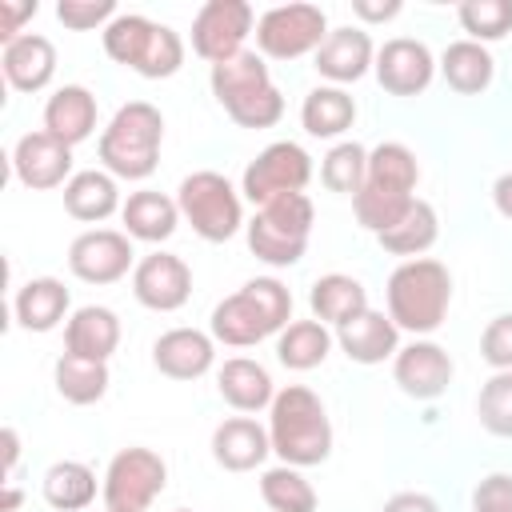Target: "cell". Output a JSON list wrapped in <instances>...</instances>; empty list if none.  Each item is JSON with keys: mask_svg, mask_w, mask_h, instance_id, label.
Instances as JSON below:
<instances>
[{"mask_svg": "<svg viewBox=\"0 0 512 512\" xmlns=\"http://www.w3.org/2000/svg\"><path fill=\"white\" fill-rule=\"evenodd\" d=\"M176 512H192V508H176Z\"/></svg>", "mask_w": 512, "mask_h": 512, "instance_id": "obj_50", "label": "cell"}, {"mask_svg": "<svg viewBox=\"0 0 512 512\" xmlns=\"http://www.w3.org/2000/svg\"><path fill=\"white\" fill-rule=\"evenodd\" d=\"M216 104L240 124V128H272L284 116V96L268 76L264 56L240 52L224 64H212L208 72Z\"/></svg>", "mask_w": 512, "mask_h": 512, "instance_id": "obj_5", "label": "cell"}, {"mask_svg": "<svg viewBox=\"0 0 512 512\" xmlns=\"http://www.w3.org/2000/svg\"><path fill=\"white\" fill-rule=\"evenodd\" d=\"M480 356L496 372H512V312L488 320V328L480 332Z\"/></svg>", "mask_w": 512, "mask_h": 512, "instance_id": "obj_42", "label": "cell"}, {"mask_svg": "<svg viewBox=\"0 0 512 512\" xmlns=\"http://www.w3.org/2000/svg\"><path fill=\"white\" fill-rule=\"evenodd\" d=\"M328 40V16L316 4H276L256 20V48L272 60H296Z\"/></svg>", "mask_w": 512, "mask_h": 512, "instance_id": "obj_11", "label": "cell"}, {"mask_svg": "<svg viewBox=\"0 0 512 512\" xmlns=\"http://www.w3.org/2000/svg\"><path fill=\"white\" fill-rule=\"evenodd\" d=\"M68 288L64 280L56 276H32L16 288V300H12V312H16V324L24 332H52L64 316H68Z\"/></svg>", "mask_w": 512, "mask_h": 512, "instance_id": "obj_26", "label": "cell"}, {"mask_svg": "<svg viewBox=\"0 0 512 512\" xmlns=\"http://www.w3.org/2000/svg\"><path fill=\"white\" fill-rule=\"evenodd\" d=\"M268 452H272L268 428L256 424L252 416H228L212 432V460L224 472H252L268 460Z\"/></svg>", "mask_w": 512, "mask_h": 512, "instance_id": "obj_20", "label": "cell"}, {"mask_svg": "<svg viewBox=\"0 0 512 512\" xmlns=\"http://www.w3.org/2000/svg\"><path fill=\"white\" fill-rule=\"evenodd\" d=\"M372 72H376V80H380L384 92H392V96H416V92H424L432 84L436 60H432L428 44H420L412 36H396V40H388L376 52Z\"/></svg>", "mask_w": 512, "mask_h": 512, "instance_id": "obj_18", "label": "cell"}, {"mask_svg": "<svg viewBox=\"0 0 512 512\" xmlns=\"http://www.w3.org/2000/svg\"><path fill=\"white\" fill-rule=\"evenodd\" d=\"M416 184H420V164L416 152L400 140H384L368 152V176L364 188L352 196V212L356 224L372 236L388 232L416 200Z\"/></svg>", "mask_w": 512, "mask_h": 512, "instance_id": "obj_1", "label": "cell"}, {"mask_svg": "<svg viewBox=\"0 0 512 512\" xmlns=\"http://www.w3.org/2000/svg\"><path fill=\"white\" fill-rule=\"evenodd\" d=\"M36 12H40V4H36V0H20V4H16V0H4V4H0V40H4V44L20 40V36H24V32H20V24H24V20H32Z\"/></svg>", "mask_w": 512, "mask_h": 512, "instance_id": "obj_44", "label": "cell"}, {"mask_svg": "<svg viewBox=\"0 0 512 512\" xmlns=\"http://www.w3.org/2000/svg\"><path fill=\"white\" fill-rule=\"evenodd\" d=\"M116 344H120V316L104 304H84L64 324V352H72V356L108 364Z\"/></svg>", "mask_w": 512, "mask_h": 512, "instance_id": "obj_23", "label": "cell"}, {"mask_svg": "<svg viewBox=\"0 0 512 512\" xmlns=\"http://www.w3.org/2000/svg\"><path fill=\"white\" fill-rule=\"evenodd\" d=\"M216 392L236 412H260V408H272V400H276V388H272L268 368L256 364V360H248V356H232V360L220 364Z\"/></svg>", "mask_w": 512, "mask_h": 512, "instance_id": "obj_27", "label": "cell"}, {"mask_svg": "<svg viewBox=\"0 0 512 512\" xmlns=\"http://www.w3.org/2000/svg\"><path fill=\"white\" fill-rule=\"evenodd\" d=\"M288 324L292 292L276 276H256L212 308V340L228 348H252L268 336H280Z\"/></svg>", "mask_w": 512, "mask_h": 512, "instance_id": "obj_2", "label": "cell"}, {"mask_svg": "<svg viewBox=\"0 0 512 512\" xmlns=\"http://www.w3.org/2000/svg\"><path fill=\"white\" fill-rule=\"evenodd\" d=\"M332 352V332L320 320H292L280 336H276V360L292 372H312L328 360Z\"/></svg>", "mask_w": 512, "mask_h": 512, "instance_id": "obj_34", "label": "cell"}, {"mask_svg": "<svg viewBox=\"0 0 512 512\" xmlns=\"http://www.w3.org/2000/svg\"><path fill=\"white\" fill-rule=\"evenodd\" d=\"M68 268L84 284H116L136 268L132 236L116 228H88L68 244Z\"/></svg>", "mask_w": 512, "mask_h": 512, "instance_id": "obj_14", "label": "cell"}, {"mask_svg": "<svg viewBox=\"0 0 512 512\" xmlns=\"http://www.w3.org/2000/svg\"><path fill=\"white\" fill-rule=\"evenodd\" d=\"M400 0H388V4H368V0H356L352 4V12L360 16V20H368V24H384V20H392V16H400Z\"/></svg>", "mask_w": 512, "mask_h": 512, "instance_id": "obj_46", "label": "cell"}, {"mask_svg": "<svg viewBox=\"0 0 512 512\" xmlns=\"http://www.w3.org/2000/svg\"><path fill=\"white\" fill-rule=\"evenodd\" d=\"M116 0H60L56 4V20L72 32H88V28H108L116 20Z\"/></svg>", "mask_w": 512, "mask_h": 512, "instance_id": "obj_41", "label": "cell"}, {"mask_svg": "<svg viewBox=\"0 0 512 512\" xmlns=\"http://www.w3.org/2000/svg\"><path fill=\"white\" fill-rule=\"evenodd\" d=\"M168 484V464L152 448H120L108 460L100 496L108 512H144Z\"/></svg>", "mask_w": 512, "mask_h": 512, "instance_id": "obj_10", "label": "cell"}, {"mask_svg": "<svg viewBox=\"0 0 512 512\" xmlns=\"http://www.w3.org/2000/svg\"><path fill=\"white\" fill-rule=\"evenodd\" d=\"M268 440H272V452L292 468L324 464L332 452V424H328L324 400L304 384L280 388L268 408Z\"/></svg>", "mask_w": 512, "mask_h": 512, "instance_id": "obj_3", "label": "cell"}, {"mask_svg": "<svg viewBox=\"0 0 512 512\" xmlns=\"http://www.w3.org/2000/svg\"><path fill=\"white\" fill-rule=\"evenodd\" d=\"M436 236H440V220H436V208L428 204V200H412V208L388 228V232H380L376 236V244L384 248V252H392V256H404V260H416V256H424L432 244H436Z\"/></svg>", "mask_w": 512, "mask_h": 512, "instance_id": "obj_33", "label": "cell"}, {"mask_svg": "<svg viewBox=\"0 0 512 512\" xmlns=\"http://www.w3.org/2000/svg\"><path fill=\"white\" fill-rule=\"evenodd\" d=\"M160 140H164L160 108L148 100H128L100 132V164L120 180H148L160 160Z\"/></svg>", "mask_w": 512, "mask_h": 512, "instance_id": "obj_6", "label": "cell"}, {"mask_svg": "<svg viewBox=\"0 0 512 512\" xmlns=\"http://www.w3.org/2000/svg\"><path fill=\"white\" fill-rule=\"evenodd\" d=\"M312 180V156L296 144V140H276L268 144L240 176V192L252 204H272L280 196H296L304 192Z\"/></svg>", "mask_w": 512, "mask_h": 512, "instance_id": "obj_12", "label": "cell"}, {"mask_svg": "<svg viewBox=\"0 0 512 512\" xmlns=\"http://www.w3.org/2000/svg\"><path fill=\"white\" fill-rule=\"evenodd\" d=\"M116 208H124L120 188H116V176L104 168H84L64 184V212L80 224H100Z\"/></svg>", "mask_w": 512, "mask_h": 512, "instance_id": "obj_28", "label": "cell"}, {"mask_svg": "<svg viewBox=\"0 0 512 512\" xmlns=\"http://www.w3.org/2000/svg\"><path fill=\"white\" fill-rule=\"evenodd\" d=\"M152 364L168 380H200L216 364V340L200 328H168L152 344Z\"/></svg>", "mask_w": 512, "mask_h": 512, "instance_id": "obj_19", "label": "cell"}, {"mask_svg": "<svg viewBox=\"0 0 512 512\" xmlns=\"http://www.w3.org/2000/svg\"><path fill=\"white\" fill-rule=\"evenodd\" d=\"M352 120H356V100H352L344 88H336V84L312 88V92L304 96V104H300V124H304V132L316 136V140L344 136V132L352 128Z\"/></svg>", "mask_w": 512, "mask_h": 512, "instance_id": "obj_32", "label": "cell"}, {"mask_svg": "<svg viewBox=\"0 0 512 512\" xmlns=\"http://www.w3.org/2000/svg\"><path fill=\"white\" fill-rule=\"evenodd\" d=\"M376 64V48H372V36L364 28H332L328 40L316 48V72L324 80H332L336 88L340 84H352L360 80L368 68Z\"/></svg>", "mask_w": 512, "mask_h": 512, "instance_id": "obj_21", "label": "cell"}, {"mask_svg": "<svg viewBox=\"0 0 512 512\" xmlns=\"http://www.w3.org/2000/svg\"><path fill=\"white\" fill-rule=\"evenodd\" d=\"M120 220H124V232L132 240H144V244H160L176 232L180 224V204L164 192H152V188H140L124 200L120 208Z\"/></svg>", "mask_w": 512, "mask_h": 512, "instance_id": "obj_29", "label": "cell"}, {"mask_svg": "<svg viewBox=\"0 0 512 512\" xmlns=\"http://www.w3.org/2000/svg\"><path fill=\"white\" fill-rule=\"evenodd\" d=\"M256 16L244 0H208L192 20V52L208 64H224L244 52Z\"/></svg>", "mask_w": 512, "mask_h": 512, "instance_id": "obj_13", "label": "cell"}, {"mask_svg": "<svg viewBox=\"0 0 512 512\" xmlns=\"http://www.w3.org/2000/svg\"><path fill=\"white\" fill-rule=\"evenodd\" d=\"M336 344L352 364H384L388 356L400 352V328L392 324V316L364 308L356 320L336 328Z\"/></svg>", "mask_w": 512, "mask_h": 512, "instance_id": "obj_22", "label": "cell"}, {"mask_svg": "<svg viewBox=\"0 0 512 512\" xmlns=\"http://www.w3.org/2000/svg\"><path fill=\"white\" fill-rule=\"evenodd\" d=\"M52 380H56V392L68 404H96L108 392V364L64 352L56 360V368H52Z\"/></svg>", "mask_w": 512, "mask_h": 512, "instance_id": "obj_36", "label": "cell"}, {"mask_svg": "<svg viewBox=\"0 0 512 512\" xmlns=\"http://www.w3.org/2000/svg\"><path fill=\"white\" fill-rule=\"evenodd\" d=\"M364 176H368V148L356 144V140H340L328 148V156L320 160V184L328 192H340V196H356L364 188Z\"/></svg>", "mask_w": 512, "mask_h": 512, "instance_id": "obj_37", "label": "cell"}, {"mask_svg": "<svg viewBox=\"0 0 512 512\" xmlns=\"http://www.w3.org/2000/svg\"><path fill=\"white\" fill-rule=\"evenodd\" d=\"M104 512H108V508H104Z\"/></svg>", "mask_w": 512, "mask_h": 512, "instance_id": "obj_51", "label": "cell"}, {"mask_svg": "<svg viewBox=\"0 0 512 512\" xmlns=\"http://www.w3.org/2000/svg\"><path fill=\"white\" fill-rule=\"evenodd\" d=\"M176 204H180V216L192 224V232L208 244L232 240L244 224L240 192L228 184V176H220L212 168L184 176L180 188H176Z\"/></svg>", "mask_w": 512, "mask_h": 512, "instance_id": "obj_9", "label": "cell"}, {"mask_svg": "<svg viewBox=\"0 0 512 512\" xmlns=\"http://www.w3.org/2000/svg\"><path fill=\"white\" fill-rule=\"evenodd\" d=\"M308 304H312V320L344 328L348 320H356V316L368 308V288H364L356 276L328 272V276H320V280L312 284Z\"/></svg>", "mask_w": 512, "mask_h": 512, "instance_id": "obj_30", "label": "cell"}, {"mask_svg": "<svg viewBox=\"0 0 512 512\" xmlns=\"http://www.w3.org/2000/svg\"><path fill=\"white\" fill-rule=\"evenodd\" d=\"M388 316L396 328L412 332V336H428L444 324L448 304H452V272L432 260V256H416L392 268L388 276Z\"/></svg>", "mask_w": 512, "mask_h": 512, "instance_id": "obj_4", "label": "cell"}, {"mask_svg": "<svg viewBox=\"0 0 512 512\" xmlns=\"http://www.w3.org/2000/svg\"><path fill=\"white\" fill-rule=\"evenodd\" d=\"M44 132H52L56 140H64L68 148H76L80 140H88L96 132V96L84 84H64L48 96L44 104Z\"/></svg>", "mask_w": 512, "mask_h": 512, "instance_id": "obj_25", "label": "cell"}, {"mask_svg": "<svg viewBox=\"0 0 512 512\" xmlns=\"http://www.w3.org/2000/svg\"><path fill=\"white\" fill-rule=\"evenodd\" d=\"M460 28L468 32V40L488 44V40H504L512 32V4L508 0H468L456 8Z\"/></svg>", "mask_w": 512, "mask_h": 512, "instance_id": "obj_39", "label": "cell"}, {"mask_svg": "<svg viewBox=\"0 0 512 512\" xmlns=\"http://www.w3.org/2000/svg\"><path fill=\"white\" fill-rule=\"evenodd\" d=\"M0 440H4V472L12 476V472H16V460H20V436H16V428H12V424H4Z\"/></svg>", "mask_w": 512, "mask_h": 512, "instance_id": "obj_48", "label": "cell"}, {"mask_svg": "<svg viewBox=\"0 0 512 512\" xmlns=\"http://www.w3.org/2000/svg\"><path fill=\"white\" fill-rule=\"evenodd\" d=\"M132 296L152 312H176L192 296V268L172 252H148L132 268Z\"/></svg>", "mask_w": 512, "mask_h": 512, "instance_id": "obj_16", "label": "cell"}, {"mask_svg": "<svg viewBox=\"0 0 512 512\" xmlns=\"http://www.w3.org/2000/svg\"><path fill=\"white\" fill-rule=\"evenodd\" d=\"M12 172L24 188L32 192H48V188H60L68 184L76 172H72V148L64 140H56L52 132H24L12 148Z\"/></svg>", "mask_w": 512, "mask_h": 512, "instance_id": "obj_15", "label": "cell"}, {"mask_svg": "<svg viewBox=\"0 0 512 512\" xmlns=\"http://www.w3.org/2000/svg\"><path fill=\"white\" fill-rule=\"evenodd\" d=\"M0 68H4V80H8L16 92H40V88H48V80L56 76V48H52L48 36L24 32L20 40L4 44Z\"/></svg>", "mask_w": 512, "mask_h": 512, "instance_id": "obj_24", "label": "cell"}, {"mask_svg": "<svg viewBox=\"0 0 512 512\" xmlns=\"http://www.w3.org/2000/svg\"><path fill=\"white\" fill-rule=\"evenodd\" d=\"M476 416L492 436H512V372H496L480 388Z\"/></svg>", "mask_w": 512, "mask_h": 512, "instance_id": "obj_40", "label": "cell"}, {"mask_svg": "<svg viewBox=\"0 0 512 512\" xmlns=\"http://www.w3.org/2000/svg\"><path fill=\"white\" fill-rule=\"evenodd\" d=\"M472 512H512V472H492L472 492Z\"/></svg>", "mask_w": 512, "mask_h": 512, "instance_id": "obj_43", "label": "cell"}, {"mask_svg": "<svg viewBox=\"0 0 512 512\" xmlns=\"http://www.w3.org/2000/svg\"><path fill=\"white\" fill-rule=\"evenodd\" d=\"M20 508V488L12 480H4V496H0V512H16Z\"/></svg>", "mask_w": 512, "mask_h": 512, "instance_id": "obj_49", "label": "cell"}, {"mask_svg": "<svg viewBox=\"0 0 512 512\" xmlns=\"http://www.w3.org/2000/svg\"><path fill=\"white\" fill-rule=\"evenodd\" d=\"M260 496L272 512H316V488L300 476V468L292 464H276L264 468L260 476Z\"/></svg>", "mask_w": 512, "mask_h": 512, "instance_id": "obj_38", "label": "cell"}, {"mask_svg": "<svg viewBox=\"0 0 512 512\" xmlns=\"http://www.w3.org/2000/svg\"><path fill=\"white\" fill-rule=\"evenodd\" d=\"M312 220L316 208L304 192L296 196H280L272 204H260L256 216L248 220V248L256 260L272 264V268H288L304 256L308 236H312Z\"/></svg>", "mask_w": 512, "mask_h": 512, "instance_id": "obj_8", "label": "cell"}, {"mask_svg": "<svg viewBox=\"0 0 512 512\" xmlns=\"http://www.w3.org/2000/svg\"><path fill=\"white\" fill-rule=\"evenodd\" d=\"M40 492L48 500V508L56 512H80L96 500V472L80 460H56L44 480H40Z\"/></svg>", "mask_w": 512, "mask_h": 512, "instance_id": "obj_35", "label": "cell"}, {"mask_svg": "<svg viewBox=\"0 0 512 512\" xmlns=\"http://www.w3.org/2000/svg\"><path fill=\"white\" fill-rule=\"evenodd\" d=\"M492 204H496V212H500L504 220H512V172L496 176V184H492Z\"/></svg>", "mask_w": 512, "mask_h": 512, "instance_id": "obj_47", "label": "cell"}, {"mask_svg": "<svg viewBox=\"0 0 512 512\" xmlns=\"http://www.w3.org/2000/svg\"><path fill=\"white\" fill-rule=\"evenodd\" d=\"M380 512H440V504L428 492H396L384 500Z\"/></svg>", "mask_w": 512, "mask_h": 512, "instance_id": "obj_45", "label": "cell"}, {"mask_svg": "<svg viewBox=\"0 0 512 512\" xmlns=\"http://www.w3.org/2000/svg\"><path fill=\"white\" fill-rule=\"evenodd\" d=\"M104 52L140 72L144 80H168L180 72L184 64V40L176 28L168 24H156L140 12H120L108 28H104Z\"/></svg>", "mask_w": 512, "mask_h": 512, "instance_id": "obj_7", "label": "cell"}, {"mask_svg": "<svg viewBox=\"0 0 512 512\" xmlns=\"http://www.w3.org/2000/svg\"><path fill=\"white\" fill-rule=\"evenodd\" d=\"M440 76H444V84H448L452 92H460V96H480V92L492 84V76H496V60H492V52H488L484 44H476V40H456V44H448L444 56H440Z\"/></svg>", "mask_w": 512, "mask_h": 512, "instance_id": "obj_31", "label": "cell"}, {"mask_svg": "<svg viewBox=\"0 0 512 512\" xmlns=\"http://www.w3.org/2000/svg\"><path fill=\"white\" fill-rule=\"evenodd\" d=\"M452 356L436 340H412L392 356V380L412 400H436L452 384Z\"/></svg>", "mask_w": 512, "mask_h": 512, "instance_id": "obj_17", "label": "cell"}]
</instances>
